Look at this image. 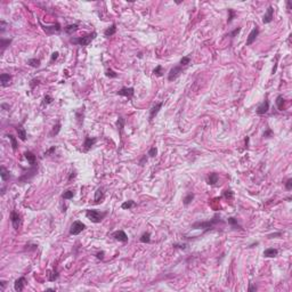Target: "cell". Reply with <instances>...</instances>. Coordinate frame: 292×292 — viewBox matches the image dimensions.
<instances>
[{
	"label": "cell",
	"instance_id": "cell-1",
	"mask_svg": "<svg viewBox=\"0 0 292 292\" xmlns=\"http://www.w3.org/2000/svg\"><path fill=\"white\" fill-rule=\"evenodd\" d=\"M218 223H223V220H220V217L218 215H216L212 219H210L208 222H197V223H194L192 225V228L193 229H201L202 228V229H204V233H207L208 230L212 229Z\"/></svg>",
	"mask_w": 292,
	"mask_h": 292
},
{
	"label": "cell",
	"instance_id": "cell-2",
	"mask_svg": "<svg viewBox=\"0 0 292 292\" xmlns=\"http://www.w3.org/2000/svg\"><path fill=\"white\" fill-rule=\"evenodd\" d=\"M96 37H97V33L91 32V33H89V34H87V35H85V37L71 38V39H70V42L75 43V45H79V46H81V47H86V46H88Z\"/></svg>",
	"mask_w": 292,
	"mask_h": 292
},
{
	"label": "cell",
	"instance_id": "cell-3",
	"mask_svg": "<svg viewBox=\"0 0 292 292\" xmlns=\"http://www.w3.org/2000/svg\"><path fill=\"white\" fill-rule=\"evenodd\" d=\"M105 216H106V212H100V211H98V210L88 209V210L86 211V217H87L90 222H93V223H95V224L100 223V222L105 218Z\"/></svg>",
	"mask_w": 292,
	"mask_h": 292
},
{
	"label": "cell",
	"instance_id": "cell-4",
	"mask_svg": "<svg viewBox=\"0 0 292 292\" xmlns=\"http://www.w3.org/2000/svg\"><path fill=\"white\" fill-rule=\"evenodd\" d=\"M86 228V225L80 222V220H75L73 222V224L71 225V228H70V234L71 235H79L83 229Z\"/></svg>",
	"mask_w": 292,
	"mask_h": 292
},
{
	"label": "cell",
	"instance_id": "cell-5",
	"mask_svg": "<svg viewBox=\"0 0 292 292\" xmlns=\"http://www.w3.org/2000/svg\"><path fill=\"white\" fill-rule=\"evenodd\" d=\"M40 25H41L42 30L47 33V34H55V33H60L62 31V28H61L60 23H56V24L50 25V26H46V25L41 24V22H40Z\"/></svg>",
	"mask_w": 292,
	"mask_h": 292
},
{
	"label": "cell",
	"instance_id": "cell-6",
	"mask_svg": "<svg viewBox=\"0 0 292 292\" xmlns=\"http://www.w3.org/2000/svg\"><path fill=\"white\" fill-rule=\"evenodd\" d=\"M182 72H183V68H182V66H180V65L173 66V67L170 70L169 74H168V80H169V81H173V80H176V79H177V78L182 74Z\"/></svg>",
	"mask_w": 292,
	"mask_h": 292
},
{
	"label": "cell",
	"instance_id": "cell-7",
	"mask_svg": "<svg viewBox=\"0 0 292 292\" xmlns=\"http://www.w3.org/2000/svg\"><path fill=\"white\" fill-rule=\"evenodd\" d=\"M10 222H12V225H13L14 229L17 230V229L20 228V225H21V216H20V213H18L17 211L13 210V211L10 212Z\"/></svg>",
	"mask_w": 292,
	"mask_h": 292
},
{
	"label": "cell",
	"instance_id": "cell-8",
	"mask_svg": "<svg viewBox=\"0 0 292 292\" xmlns=\"http://www.w3.org/2000/svg\"><path fill=\"white\" fill-rule=\"evenodd\" d=\"M133 94H135V89H133L132 87H123V88H121L120 90L117 91V95H119V96H125V97L129 98V99L132 98Z\"/></svg>",
	"mask_w": 292,
	"mask_h": 292
},
{
	"label": "cell",
	"instance_id": "cell-9",
	"mask_svg": "<svg viewBox=\"0 0 292 292\" xmlns=\"http://www.w3.org/2000/svg\"><path fill=\"white\" fill-rule=\"evenodd\" d=\"M162 106H163V102H159V103H155V104L151 107V110H150V118H148L150 121H152V120L155 118V115L159 113V111L162 108Z\"/></svg>",
	"mask_w": 292,
	"mask_h": 292
},
{
	"label": "cell",
	"instance_id": "cell-10",
	"mask_svg": "<svg viewBox=\"0 0 292 292\" xmlns=\"http://www.w3.org/2000/svg\"><path fill=\"white\" fill-rule=\"evenodd\" d=\"M97 142V138L95 137H89V136H86L85 138V143H83V151L85 152H88Z\"/></svg>",
	"mask_w": 292,
	"mask_h": 292
},
{
	"label": "cell",
	"instance_id": "cell-11",
	"mask_svg": "<svg viewBox=\"0 0 292 292\" xmlns=\"http://www.w3.org/2000/svg\"><path fill=\"white\" fill-rule=\"evenodd\" d=\"M112 236L117 241H119V242H122V243H127L128 242V235L123 230H117V232H114L112 234Z\"/></svg>",
	"mask_w": 292,
	"mask_h": 292
},
{
	"label": "cell",
	"instance_id": "cell-12",
	"mask_svg": "<svg viewBox=\"0 0 292 292\" xmlns=\"http://www.w3.org/2000/svg\"><path fill=\"white\" fill-rule=\"evenodd\" d=\"M258 35H259V29H258V26H256V28L252 29V31L249 33V37L247 38V46L252 45V43L256 41V39H257Z\"/></svg>",
	"mask_w": 292,
	"mask_h": 292
},
{
	"label": "cell",
	"instance_id": "cell-13",
	"mask_svg": "<svg viewBox=\"0 0 292 292\" xmlns=\"http://www.w3.org/2000/svg\"><path fill=\"white\" fill-rule=\"evenodd\" d=\"M273 18H274V8H273L272 6H269V7L267 8L265 15H264L262 22H264L265 24H268V23H270V22L273 21Z\"/></svg>",
	"mask_w": 292,
	"mask_h": 292
},
{
	"label": "cell",
	"instance_id": "cell-14",
	"mask_svg": "<svg viewBox=\"0 0 292 292\" xmlns=\"http://www.w3.org/2000/svg\"><path fill=\"white\" fill-rule=\"evenodd\" d=\"M268 110H269V102H268L267 99H265L259 106L257 107L256 112H257V114L262 115V114H266V113L268 112Z\"/></svg>",
	"mask_w": 292,
	"mask_h": 292
},
{
	"label": "cell",
	"instance_id": "cell-15",
	"mask_svg": "<svg viewBox=\"0 0 292 292\" xmlns=\"http://www.w3.org/2000/svg\"><path fill=\"white\" fill-rule=\"evenodd\" d=\"M25 283H26V280H25V277H24V276H22V277L17 278V280L15 281V283H14V289H15V291H17V292L23 291Z\"/></svg>",
	"mask_w": 292,
	"mask_h": 292
},
{
	"label": "cell",
	"instance_id": "cell-16",
	"mask_svg": "<svg viewBox=\"0 0 292 292\" xmlns=\"http://www.w3.org/2000/svg\"><path fill=\"white\" fill-rule=\"evenodd\" d=\"M24 157H25V159L28 160V162L30 163L31 167H37V165H38V163H37V157L33 154L32 152L26 151V152L24 153Z\"/></svg>",
	"mask_w": 292,
	"mask_h": 292
},
{
	"label": "cell",
	"instance_id": "cell-17",
	"mask_svg": "<svg viewBox=\"0 0 292 292\" xmlns=\"http://www.w3.org/2000/svg\"><path fill=\"white\" fill-rule=\"evenodd\" d=\"M218 180H219V176H218V173H216V172L209 173V176H208V178H207V183H208L209 185H211V186L216 185V184L218 183Z\"/></svg>",
	"mask_w": 292,
	"mask_h": 292
},
{
	"label": "cell",
	"instance_id": "cell-18",
	"mask_svg": "<svg viewBox=\"0 0 292 292\" xmlns=\"http://www.w3.org/2000/svg\"><path fill=\"white\" fill-rule=\"evenodd\" d=\"M10 80H12V75L8 74V73H2V74L0 75V82H1V86H2V87L9 86Z\"/></svg>",
	"mask_w": 292,
	"mask_h": 292
},
{
	"label": "cell",
	"instance_id": "cell-19",
	"mask_svg": "<svg viewBox=\"0 0 292 292\" xmlns=\"http://www.w3.org/2000/svg\"><path fill=\"white\" fill-rule=\"evenodd\" d=\"M83 118H85V106H82L81 108H79L77 112H75V119L78 121V125L81 126L82 122H83Z\"/></svg>",
	"mask_w": 292,
	"mask_h": 292
},
{
	"label": "cell",
	"instance_id": "cell-20",
	"mask_svg": "<svg viewBox=\"0 0 292 292\" xmlns=\"http://www.w3.org/2000/svg\"><path fill=\"white\" fill-rule=\"evenodd\" d=\"M278 255V250L277 249H274V248H269V249H266L264 251V256L266 258H274Z\"/></svg>",
	"mask_w": 292,
	"mask_h": 292
},
{
	"label": "cell",
	"instance_id": "cell-21",
	"mask_svg": "<svg viewBox=\"0 0 292 292\" xmlns=\"http://www.w3.org/2000/svg\"><path fill=\"white\" fill-rule=\"evenodd\" d=\"M103 200H104V192H103V188H102V187H99V188H97V191L95 192L94 201H95V203H96V204H98V203H100Z\"/></svg>",
	"mask_w": 292,
	"mask_h": 292
},
{
	"label": "cell",
	"instance_id": "cell-22",
	"mask_svg": "<svg viewBox=\"0 0 292 292\" xmlns=\"http://www.w3.org/2000/svg\"><path fill=\"white\" fill-rule=\"evenodd\" d=\"M16 131H17V133H18L20 139L23 140V142H25V140H26V130H25V128H23V126H17V127H16Z\"/></svg>",
	"mask_w": 292,
	"mask_h": 292
},
{
	"label": "cell",
	"instance_id": "cell-23",
	"mask_svg": "<svg viewBox=\"0 0 292 292\" xmlns=\"http://www.w3.org/2000/svg\"><path fill=\"white\" fill-rule=\"evenodd\" d=\"M125 125H126V120H125L122 117H119V118H118V120H117V127H118V130H119L120 136H122Z\"/></svg>",
	"mask_w": 292,
	"mask_h": 292
},
{
	"label": "cell",
	"instance_id": "cell-24",
	"mask_svg": "<svg viewBox=\"0 0 292 292\" xmlns=\"http://www.w3.org/2000/svg\"><path fill=\"white\" fill-rule=\"evenodd\" d=\"M0 176H1V179L3 182H6V180H8L10 178V172L2 165V167H0Z\"/></svg>",
	"mask_w": 292,
	"mask_h": 292
},
{
	"label": "cell",
	"instance_id": "cell-25",
	"mask_svg": "<svg viewBox=\"0 0 292 292\" xmlns=\"http://www.w3.org/2000/svg\"><path fill=\"white\" fill-rule=\"evenodd\" d=\"M284 104H285V99L283 98L282 95H278L276 97V106H277L278 111H283L284 110Z\"/></svg>",
	"mask_w": 292,
	"mask_h": 292
},
{
	"label": "cell",
	"instance_id": "cell-26",
	"mask_svg": "<svg viewBox=\"0 0 292 292\" xmlns=\"http://www.w3.org/2000/svg\"><path fill=\"white\" fill-rule=\"evenodd\" d=\"M115 32H117V24H112L110 28H107L105 31H104V34H105V37H112L113 34H115Z\"/></svg>",
	"mask_w": 292,
	"mask_h": 292
},
{
	"label": "cell",
	"instance_id": "cell-27",
	"mask_svg": "<svg viewBox=\"0 0 292 292\" xmlns=\"http://www.w3.org/2000/svg\"><path fill=\"white\" fill-rule=\"evenodd\" d=\"M58 276H60V274H58L57 269H53L51 272H48V280L50 282H55L58 278Z\"/></svg>",
	"mask_w": 292,
	"mask_h": 292
},
{
	"label": "cell",
	"instance_id": "cell-28",
	"mask_svg": "<svg viewBox=\"0 0 292 292\" xmlns=\"http://www.w3.org/2000/svg\"><path fill=\"white\" fill-rule=\"evenodd\" d=\"M78 29H79L78 24H68V25H66L64 28L65 32L67 33V34H72L73 32H75Z\"/></svg>",
	"mask_w": 292,
	"mask_h": 292
},
{
	"label": "cell",
	"instance_id": "cell-29",
	"mask_svg": "<svg viewBox=\"0 0 292 292\" xmlns=\"http://www.w3.org/2000/svg\"><path fill=\"white\" fill-rule=\"evenodd\" d=\"M136 205V203H135V201H132V200H129V201H126V202H123L122 203V205H121V208L123 209V210H129L131 209L132 207H135Z\"/></svg>",
	"mask_w": 292,
	"mask_h": 292
},
{
	"label": "cell",
	"instance_id": "cell-30",
	"mask_svg": "<svg viewBox=\"0 0 292 292\" xmlns=\"http://www.w3.org/2000/svg\"><path fill=\"white\" fill-rule=\"evenodd\" d=\"M139 241H140L142 243H150V242H151V233H148V232L144 233V234L140 236Z\"/></svg>",
	"mask_w": 292,
	"mask_h": 292
},
{
	"label": "cell",
	"instance_id": "cell-31",
	"mask_svg": "<svg viewBox=\"0 0 292 292\" xmlns=\"http://www.w3.org/2000/svg\"><path fill=\"white\" fill-rule=\"evenodd\" d=\"M73 196H74V191L67 190L62 194V199L63 200H71V199H73Z\"/></svg>",
	"mask_w": 292,
	"mask_h": 292
},
{
	"label": "cell",
	"instance_id": "cell-32",
	"mask_svg": "<svg viewBox=\"0 0 292 292\" xmlns=\"http://www.w3.org/2000/svg\"><path fill=\"white\" fill-rule=\"evenodd\" d=\"M193 200H194V194H193V193H188V194L184 197L183 203H184V205H188L190 203H192Z\"/></svg>",
	"mask_w": 292,
	"mask_h": 292
},
{
	"label": "cell",
	"instance_id": "cell-33",
	"mask_svg": "<svg viewBox=\"0 0 292 292\" xmlns=\"http://www.w3.org/2000/svg\"><path fill=\"white\" fill-rule=\"evenodd\" d=\"M7 137H8V139L10 140V143H12V148H13V151H16L17 150V140H16V138L13 136V135H7Z\"/></svg>",
	"mask_w": 292,
	"mask_h": 292
},
{
	"label": "cell",
	"instance_id": "cell-34",
	"mask_svg": "<svg viewBox=\"0 0 292 292\" xmlns=\"http://www.w3.org/2000/svg\"><path fill=\"white\" fill-rule=\"evenodd\" d=\"M1 51H3L9 45H10V42H12V39H3V38H1Z\"/></svg>",
	"mask_w": 292,
	"mask_h": 292
},
{
	"label": "cell",
	"instance_id": "cell-35",
	"mask_svg": "<svg viewBox=\"0 0 292 292\" xmlns=\"http://www.w3.org/2000/svg\"><path fill=\"white\" fill-rule=\"evenodd\" d=\"M61 127H62V125H61L60 122H58L56 126H54V127H53V130L50 131V136H51V137H54V136L58 135V132L61 131Z\"/></svg>",
	"mask_w": 292,
	"mask_h": 292
},
{
	"label": "cell",
	"instance_id": "cell-36",
	"mask_svg": "<svg viewBox=\"0 0 292 292\" xmlns=\"http://www.w3.org/2000/svg\"><path fill=\"white\" fill-rule=\"evenodd\" d=\"M228 224H230L234 228H238V229H242V227L238 225V223H237V219H235V218H233V217H230V218H228Z\"/></svg>",
	"mask_w": 292,
	"mask_h": 292
},
{
	"label": "cell",
	"instance_id": "cell-37",
	"mask_svg": "<svg viewBox=\"0 0 292 292\" xmlns=\"http://www.w3.org/2000/svg\"><path fill=\"white\" fill-rule=\"evenodd\" d=\"M28 64L32 67H39L40 66V60L39 58H31L28 61Z\"/></svg>",
	"mask_w": 292,
	"mask_h": 292
},
{
	"label": "cell",
	"instance_id": "cell-38",
	"mask_svg": "<svg viewBox=\"0 0 292 292\" xmlns=\"http://www.w3.org/2000/svg\"><path fill=\"white\" fill-rule=\"evenodd\" d=\"M153 74L157 77H162L163 75V67L161 65H158L154 70H153Z\"/></svg>",
	"mask_w": 292,
	"mask_h": 292
},
{
	"label": "cell",
	"instance_id": "cell-39",
	"mask_svg": "<svg viewBox=\"0 0 292 292\" xmlns=\"http://www.w3.org/2000/svg\"><path fill=\"white\" fill-rule=\"evenodd\" d=\"M105 75L106 77H108V78H118V73H115L112 68H107L106 71H105Z\"/></svg>",
	"mask_w": 292,
	"mask_h": 292
},
{
	"label": "cell",
	"instance_id": "cell-40",
	"mask_svg": "<svg viewBox=\"0 0 292 292\" xmlns=\"http://www.w3.org/2000/svg\"><path fill=\"white\" fill-rule=\"evenodd\" d=\"M191 63V58L188 57V56H185V57H183L182 60H180V66L183 67V66H186V65H188Z\"/></svg>",
	"mask_w": 292,
	"mask_h": 292
},
{
	"label": "cell",
	"instance_id": "cell-41",
	"mask_svg": "<svg viewBox=\"0 0 292 292\" xmlns=\"http://www.w3.org/2000/svg\"><path fill=\"white\" fill-rule=\"evenodd\" d=\"M53 97L51 96H49V95H46L45 97H43V100H42V105H48V104H50V103H53Z\"/></svg>",
	"mask_w": 292,
	"mask_h": 292
},
{
	"label": "cell",
	"instance_id": "cell-42",
	"mask_svg": "<svg viewBox=\"0 0 292 292\" xmlns=\"http://www.w3.org/2000/svg\"><path fill=\"white\" fill-rule=\"evenodd\" d=\"M157 154H158V150H157V147H155V146L151 147V148H150V151H148V153H147V155H150L151 158H154Z\"/></svg>",
	"mask_w": 292,
	"mask_h": 292
},
{
	"label": "cell",
	"instance_id": "cell-43",
	"mask_svg": "<svg viewBox=\"0 0 292 292\" xmlns=\"http://www.w3.org/2000/svg\"><path fill=\"white\" fill-rule=\"evenodd\" d=\"M55 151H56V146H51L50 148H48V150L43 153V157H49V155H51Z\"/></svg>",
	"mask_w": 292,
	"mask_h": 292
},
{
	"label": "cell",
	"instance_id": "cell-44",
	"mask_svg": "<svg viewBox=\"0 0 292 292\" xmlns=\"http://www.w3.org/2000/svg\"><path fill=\"white\" fill-rule=\"evenodd\" d=\"M233 196H234V194H233V192H232L230 190H227V191L224 192V197H225L226 200H232Z\"/></svg>",
	"mask_w": 292,
	"mask_h": 292
},
{
	"label": "cell",
	"instance_id": "cell-45",
	"mask_svg": "<svg viewBox=\"0 0 292 292\" xmlns=\"http://www.w3.org/2000/svg\"><path fill=\"white\" fill-rule=\"evenodd\" d=\"M39 82H40V79H39V78H37V79H32V80H31V82H30V87H31V89H34V87H35V86H38V85H39Z\"/></svg>",
	"mask_w": 292,
	"mask_h": 292
},
{
	"label": "cell",
	"instance_id": "cell-46",
	"mask_svg": "<svg viewBox=\"0 0 292 292\" xmlns=\"http://www.w3.org/2000/svg\"><path fill=\"white\" fill-rule=\"evenodd\" d=\"M228 14H229V16H228V20L227 22L228 23H230L232 21H233V18H234V16H235V12L233 10V9H228Z\"/></svg>",
	"mask_w": 292,
	"mask_h": 292
},
{
	"label": "cell",
	"instance_id": "cell-47",
	"mask_svg": "<svg viewBox=\"0 0 292 292\" xmlns=\"http://www.w3.org/2000/svg\"><path fill=\"white\" fill-rule=\"evenodd\" d=\"M58 55H60V53L58 51H54L53 54H51V58H50V64L54 62V61H56L57 58H58Z\"/></svg>",
	"mask_w": 292,
	"mask_h": 292
},
{
	"label": "cell",
	"instance_id": "cell-48",
	"mask_svg": "<svg viewBox=\"0 0 292 292\" xmlns=\"http://www.w3.org/2000/svg\"><path fill=\"white\" fill-rule=\"evenodd\" d=\"M285 188H287L288 191H291L292 190V179L291 178H289V179L287 180V183H285Z\"/></svg>",
	"mask_w": 292,
	"mask_h": 292
},
{
	"label": "cell",
	"instance_id": "cell-49",
	"mask_svg": "<svg viewBox=\"0 0 292 292\" xmlns=\"http://www.w3.org/2000/svg\"><path fill=\"white\" fill-rule=\"evenodd\" d=\"M273 135V130L270 129V128H267V130L264 132V137H266V138H268V137H270Z\"/></svg>",
	"mask_w": 292,
	"mask_h": 292
},
{
	"label": "cell",
	"instance_id": "cell-50",
	"mask_svg": "<svg viewBox=\"0 0 292 292\" xmlns=\"http://www.w3.org/2000/svg\"><path fill=\"white\" fill-rule=\"evenodd\" d=\"M95 256H96V258H97V259L103 260L104 259V256H105V252H104V251H99V252H97Z\"/></svg>",
	"mask_w": 292,
	"mask_h": 292
},
{
	"label": "cell",
	"instance_id": "cell-51",
	"mask_svg": "<svg viewBox=\"0 0 292 292\" xmlns=\"http://www.w3.org/2000/svg\"><path fill=\"white\" fill-rule=\"evenodd\" d=\"M0 25H1V29H0V31H1V33H3L5 31H6V26H7L8 24H7L5 21H1V22H0Z\"/></svg>",
	"mask_w": 292,
	"mask_h": 292
},
{
	"label": "cell",
	"instance_id": "cell-52",
	"mask_svg": "<svg viewBox=\"0 0 292 292\" xmlns=\"http://www.w3.org/2000/svg\"><path fill=\"white\" fill-rule=\"evenodd\" d=\"M240 31H241V28H237V29H235V30H234L233 32L230 33V37H232V38H234V37H235V35H236L237 33L240 32Z\"/></svg>",
	"mask_w": 292,
	"mask_h": 292
},
{
	"label": "cell",
	"instance_id": "cell-53",
	"mask_svg": "<svg viewBox=\"0 0 292 292\" xmlns=\"http://www.w3.org/2000/svg\"><path fill=\"white\" fill-rule=\"evenodd\" d=\"M145 162H147V158H146V155H144V157L142 158V160L139 161V165H144Z\"/></svg>",
	"mask_w": 292,
	"mask_h": 292
},
{
	"label": "cell",
	"instance_id": "cell-54",
	"mask_svg": "<svg viewBox=\"0 0 292 292\" xmlns=\"http://www.w3.org/2000/svg\"><path fill=\"white\" fill-rule=\"evenodd\" d=\"M175 248H179V249H186V244L183 243V244H173Z\"/></svg>",
	"mask_w": 292,
	"mask_h": 292
},
{
	"label": "cell",
	"instance_id": "cell-55",
	"mask_svg": "<svg viewBox=\"0 0 292 292\" xmlns=\"http://www.w3.org/2000/svg\"><path fill=\"white\" fill-rule=\"evenodd\" d=\"M75 176H77V173H75V171H73V172H72V173H71V175H70V178H68V182H71V180H72V178H74V177H75Z\"/></svg>",
	"mask_w": 292,
	"mask_h": 292
},
{
	"label": "cell",
	"instance_id": "cell-56",
	"mask_svg": "<svg viewBox=\"0 0 292 292\" xmlns=\"http://www.w3.org/2000/svg\"><path fill=\"white\" fill-rule=\"evenodd\" d=\"M1 107L2 108H7V111H9V108H10V106L8 104H1Z\"/></svg>",
	"mask_w": 292,
	"mask_h": 292
},
{
	"label": "cell",
	"instance_id": "cell-57",
	"mask_svg": "<svg viewBox=\"0 0 292 292\" xmlns=\"http://www.w3.org/2000/svg\"><path fill=\"white\" fill-rule=\"evenodd\" d=\"M0 285H1V290H5V288H6V282H5V281H1V282H0Z\"/></svg>",
	"mask_w": 292,
	"mask_h": 292
},
{
	"label": "cell",
	"instance_id": "cell-58",
	"mask_svg": "<svg viewBox=\"0 0 292 292\" xmlns=\"http://www.w3.org/2000/svg\"><path fill=\"white\" fill-rule=\"evenodd\" d=\"M257 290V287H253V285H251L250 288H249V291H256Z\"/></svg>",
	"mask_w": 292,
	"mask_h": 292
},
{
	"label": "cell",
	"instance_id": "cell-59",
	"mask_svg": "<svg viewBox=\"0 0 292 292\" xmlns=\"http://www.w3.org/2000/svg\"><path fill=\"white\" fill-rule=\"evenodd\" d=\"M248 145H249V137H247V138H245V146L248 147Z\"/></svg>",
	"mask_w": 292,
	"mask_h": 292
}]
</instances>
